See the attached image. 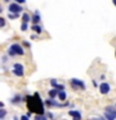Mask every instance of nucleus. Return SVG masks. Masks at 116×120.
Here are the masks:
<instances>
[{"mask_svg":"<svg viewBox=\"0 0 116 120\" xmlns=\"http://www.w3.org/2000/svg\"><path fill=\"white\" fill-rule=\"evenodd\" d=\"M21 44L24 45V48H28V49H29V48H31V44H30L29 41H26V40H22V43H21Z\"/></svg>","mask_w":116,"mask_h":120,"instance_id":"nucleus-21","label":"nucleus"},{"mask_svg":"<svg viewBox=\"0 0 116 120\" xmlns=\"http://www.w3.org/2000/svg\"><path fill=\"white\" fill-rule=\"evenodd\" d=\"M67 114H69V116H71V118H74L75 120H81V118H82L80 110H69Z\"/></svg>","mask_w":116,"mask_h":120,"instance_id":"nucleus-10","label":"nucleus"},{"mask_svg":"<svg viewBox=\"0 0 116 120\" xmlns=\"http://www.w3.org/2000/svg\"><path fill=\"white\" fill-rule=\"evenodd\" d=\"M92 85H94V86H99V85H97V81H96V80H92Z\"/></svg>","mask_w":116,"mask_h":120,"instance_id":"nucleus-27","label":"nucleus"},{"mask_svg":"<svg viewBox=\"0 0 116 120\" xmlns=\"http://www.w3.org/2000/svg\"><path fill=\"white\" fill-rule=\"evenodd\" d=\"M47 95L50 96V98H56V96L59 95V90L56 89V88H52V89H50L47 91Z\"/></svg>","mask_w":116,"mask_h":120,"instance_id":"nucleus-14","label":"nucleus"},{"mask_svg":"<svg viewBox=\"0 0 116 120\" xmlns=\"http://www.w3.org/2000/svg\"><path fill=\"white\" fill-rule=\"evenodd\" d=\"M7 10H9V13H16V14H20L22 10H24V8L21 6V4H19L16 1L14 3H10L9 4V8H7Z\"/></svg>","mask_w":116,"mask_h":120,"instance_id":"nucleus-5","label":"nucleus"},{"mask_svg":"<svg viewBox=\"0 0 116 120\" xmlns=\"http://www.w3.org/2000/svg\"><path fill=\"white\" fill-rule=\"evenodd\" d=\"M115 56H116V51H115Z\"/></svg>","mask_w":116,"mask_h":120,"instance_id":"nucleus-30","label":"nucleus"},{"mask_svg":"<svg viewBox=\"0 0 116 120\" xmlns=\"http://www.w3.org/2000/svg\"><path fill=\"white\" fill-rule=\"evenodd\" d=\"M4 3H10V0H3Z\"/></svg>","mask_w":116,"mask_h":120,"instance_id":"nucleus-28","label":"nucleus"},{"mask_svg":"<svg viewBox=\"0 0 116 120\" xmlns=\"http://www.w3.org/2000/svg\"><path fill=\"white\" fill-rule=\"evenodd\" d=\"M70 85H71V88L75 89V90H86L85 82L82 80H80V79H76V78L70 79Z\"/></svg>","mask_w":116,"mask_h":120,"instance_id":"nucleus-2","label":"nucleus"},{"mask_svg":"<svg viewBox=\"0 0 116 120\" xmlns=\"http://www.w3.org/2000/svg\"><path fill=\"white\" fill-rule=\"evenodd\" d=\"M5 115H6V110L4 108H1V109H0V120H4Z\"/></svg>","mask_w":116,"mask_h":120,"instance_id":"nucleus-19","label":"nucleus"},{"mask_svg":"<svg viewBox=\"0 0 116 120\" xmlns=\"http://www.w3.org/2000/svg\"><path fill=\"white\" fill-rule=\"evenodd\" d=\"M5 25H6V20L4 18H0V26H1V28H5Z\"/></svg>","mask_w":116,"mask_h":120,"instance_id":"nucleus-22","label":"nucleus"},{"mask_svg":"<svg viewBox=\"0 0 116 120\" xmlns=\"http://www.w3.org/2000/svg\"><path fill=\"white\" fill-rule=\"evenodd\" d=\"M45 105H46L47 108L51 109V108H60V105H61V104H60L58 100H55V98H50V96H49V99L45 100Z\"/></svg>","mask_w":116,"mask_h":120,"instance_id":"nucleus-7","label":"nucleus"},{"mask_svg":"<svg viewBox=\"0 0 116 120\" xmlns=\"http://www.w3.org/2000/svg\"><path fill=\"white\" fill-rule=\"evenodd\" d=\"M40 21H41V15L39 13V10H35L31 16V22L33 24H40Z\"/></svg>","mask_w":116,"mask_h":120,"instance_id":"nucleus-11","label":"nucleus"},{"mask_svg":"<svg viewBox=\"0 0 116 120\" xmlns=\"http://www.w3.org/2000/svg\"><path fill=\"white\" fill-rule=\"evenodd\" d=\"M58 99H59L60 101H66L67 94H66L65 90H60V91H59V95H58Z\"/></svg>","mask_w":116,"mask_h":120,"instance_id":"nucleus-13","label":"nucleus"},{"mask_svg":"<svg viewBox=\"0 0 116 120\" xmlns=\"http://www.w3.org/2000/svg\"><path fill=\"white\" fill-rule=\"evenodd\" d=\"M19 15H20V14H16V13H9V14H7V18H9L10 20H16V19L19 18Z\"/></svg>","mask_w":116,"mask_h":120,"instance_id":"nucleus-16","label":"nucleus"},{"mask_svg":"<svg viewBox=\"0 0 116 120\" xmlns=\"http://www.w3.org/2000/svg\"><path fill=\"white\" fill-rule=\"evenodd\" d=\"M47 116L46 114H36L35 115V120H46Z\"/></svg>","mask_w":116,"mask_h":120,"instance_id":"nucleus-17","label":"nucleus"},{"mask_svg":"<svg viewBox=\"0 0 116 120\" xmlns=\"http://www.w3.org/2000/svg\"><path fill=\"white\" fill-rule=\"evenodd\" d=\"M55 88L60 91V90H65V85H64V84H58V85L55 86Z\"/></svg>","mask_w":116,"mask_h":120,"instance_id":"nucleus-23","label":"nucleus"},{"mask_svg":"<svg viewBox=\"0 0 116 120\" xmlns=\"http://www.w3.org/2000/svg\"><path fill=\"white\" fill-rule=\"evenodd\" d=\"M45 114H46V116H47V119H52V118H54V115H52L51 112H45Z\"/></svg>","mask_w":116,"mask_h":120,"instance_id":"nucleus-24","label":"nucleus"},{"mask_svg":"<svg viewBox=\"0 0 116 120\" xmlns=\"http://www.w3.org/2000/svg\"><path fill=\"white\" fill-rule=\"evenodd\" d=\"M104 116L106 118L107 120H114L116 119V106H106L105 108V112H104Z\"/></svg>","mask_w":116,"mask_h":120,"instance_id":"nucleus-4","label":"nucleus"},{"mask_svg":"<svg viewBox=\"0 0 116 120\" xmlns=\"http://www.w3.org/2000/svg\"><path fill=\"white\" fill-rule=\"evenodd\" d=\"M11 73H13L15 76H18V78H22V76H24V73H25V68L20 63H15L14 66H13V70H11Z\"/></svg>","mask_w":116,"mask_h":120,"instance_id":"nucleus-3","label":"nucleus"},{"mask_svg":"<svg viewBox=\"0 0 116 120\" xmlns=\"http://www.w3.org/2000/svg\"><path fill=\"white\" fill-rule=\"evenodd\" d=\"M22 101H25V98L21 96L20 94H16V95H14L10 99V103L13 104V105H19L20 103H22Z\"/></svg>","mask_w":116,"mask_h":120,"instance_id":"nucleus-9","label":"nucleus"},{"mask_svg":"<svg viewBox=\"0 0 116 120\" xmlns=\"http://www.w3.org/2000/svg\"><path fill=\"white\" fill-rule=\"evenodd\" d=\"M31 30L34 33H36L37 35H40V34L43 33V26H41L40 24H33L31 25Z\"/></svg>","mask_w":116,"mask_h":120,"instance_id":"nucleus-12","label":"nucleus"},{"mask_svg":"<svg viewBox=\"0 0 116 120\" xmlns=\"http://www.w3.org/2000/svg\"><path fill=\"white\" fill-rule=\"evenodd\" d=\"M115 106H116V104H115Z\"/></svg>","mask_w":116,"mask_h":120,"instance_id":"nucleus-31","label":"nucleus"},{"mask_svg":"<svg viewBox=\"0 0 116 120\" xmlns=\"http://www.w3.org/2000/svg\"><path fill=\"white\" fill-rule=\"evenodd\" d=\"M112 3H114V5L116 6V0H112Z\"/></svg>","mask_w":116,"mask_h":120,"instance_id":"nucleus-29","label":"nucleus"},{"mask_svg":"<svg viewBox=\"0 0 116 120\" xmlns=\"http://www.w3.org/2000/svg\"><path fill=\"white\" fill-rule=\"evenodd\" d=\"M20 119H21V120H29V116H28V115H21Z\"/></svg>","mask_w":116,"mask_h":120,"instance_id":"nucleus-25","label":"nucleus"},{"mask_svg":"<svg viewBox=\"0 0 116 120\" xmlns=\"http://www.w3.org/2000/svg\"><path fill=\"white\" fill-rule=\"evenodd\" d=\"M14 1H16V3H19V4H25L26 0H14Z\"/></svg>","mask_w":116,"mask_h":120,"instance_id":"nucleus-26","label":"nucleus"},{"mask_svg":"<svg viewBox=\"0 0 116 120\" xmlns=\"http://www.w3.org/2000/svg\"><path fill=\"white\" fill-rule=\"evenodd\" d=\"M28 29H29L28 22H24V21H22V22H21V26H20V30H21V31H26Z\"/></svg>","mask_w":116,"mask_h":120,"instance_id":"nucleus-18","label":"nucleus"},{"mask_svg":"<svg viewBox=\"0 0 116 120\" xmlns=\"http://www.w3.org/2000/svg\"><path fill=\"white\" fill-rule=\"evenodd\" d=\"M25 103L28 106L29 111L35 112V114H45V101L40 98L39 93H34V95H26L25 96Z\"/></svg>","mask_w":116,"mask_h":120,"instance_id":"nucleus-1","label":"nucleus"},{"mask_svg":"<svg viewBox=\"0 0 116 120\" xmlns=\"http://www.w3.org/2000/svg\"><path fill=\"white\" fill-rule=\"evenodd\" d=\"M9 49H11L15 54L16 55H20V56H22V55H25V50H24V45H20V44H18V43H15V44H11L10 45V48Z\"/></svg>","mask_w":116,"mask_h":120,"instance_id":"nucleus-6","label":"nucleus"},{"mask_svg":"<svg viewBox=\"0 0 116 120\" xmlns=\"http://www.w3.org/2000/svg\"><path fill=\"white\" fill-rule=\"evenodd\" d=\"M110 90H111V86H110L109 82H101V84L99 85V91H100V94H102V95L109 94Z\"/></svg>","mask_w":116,"mask_h":120,"instance_id":"nucleus-8","label":"nucleus"},{"mask_svg":"<svg viewBox=\"0 0 116 120\" xmlns=\"http://www.w3.org/2000/svg\"><path fill=\"white\" fill-rule=\"evenodd\" d=\"M58 84H59V82H58V80H56V79H50V85L52 86V88H55Z\"/></svg>","mask_w":116,"mask_h":120,"instance_id":"nucleus-20","label":"nucleus"},{"mask_svg":"<svg viewBox=\"0 0 116 120\" xmlns=\"http://www.w3.org/2000/svg\"><path fill=\"white\" fill-rule=\"evenodd\" d=\"M21 20L24 22H30V21H31V16H30V14L24 13V14H22V16H21Z\"/></svg>","mask_w":116,"mask_h":120,"instance_id":"nucleus-15","label":"nucleus"}]
</instances>
